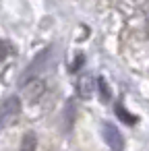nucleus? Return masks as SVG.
<instances>
[{"instance_id":"obj_1","label":"nucleus","mask_w":149,"mask_h":151,"mask_svg":"<svg viewBox=\"0 0 149 151\" xmlns=\"http://www.w3.org/2000/svg\"><path fill=\"white\" fill-rule=\"evenodd\" d=\"M23 104L19 95H6L2 101H0V126L6 128L11 124H15L21 116Z\"/></svg>"},{"instance_id":"obj_2","label":"nucleus","mask_w":149,"mask_h":151,"mask_svg":"<svg viewBox=\"0 0 149 151\" xmlns=\"http://www.w3.org/2000/svg\"><path fill=\"white\" fill-rule=\"evenodd\" d=\"M50 54H52V48H44L31 62H29V66L23 70V75H21V79H19V83H21V87L23 85H27L29 81H33V79H37L40 77V73L46 68V64H48V58H50Z\"/></svg>"},{"instance_id":"obj_3","label":"nucleus","mask_w":149,"mask_h":151,"mask_svg":"<svg viewBox=\"0 0 149 151\" xmlns=\"http://www.w3.org/2000/svg\"><path fill=\"white\" fill-rule=\"evenodd\" d=\"M101 137L112 151H122L124 149V139L112 122H101Z\"/></svg>"},{"instance_id":"obj_4","label":"nucleus","mask_w":149,"mask_h":151,"mask_svg":"<svg viewBox=\"0 0 149 151\" xmlns=\"http://www.w3.org/2000/svg\"><path fill=\"white\" fill-rule=\"evenodd\" d=\"M44 91H46V81L42 77H37V79L29 81L27 85H23V95H25V99L29 104H35L44 95Z\"/></svg>"},{"instance_id":"obj_5","label":"nucleus","mask_w":149,"mask_h":151,"mask_svg":"<svg viewBox=\"0 0 149 151\" xmlns=\"http://www.w3.org/2000/svg\"><path fill=\"white\" fill-rule=\"evenodd\" d=\"M77 93L81 99H91V95H93V77L91 75H83L77 81Z\"/></svg>"},{"instance_id":"obj_6","label":"nucleus","mask_w":149,"mask_h":151,"mask_svg":"<svg viewBox=\"0 0 149 151\" xmlns=\"http://www.w3.org/2000/svg\"><path fill=\"white\" fill-rule=\"evenodd\" d=\"M95 87H97V93H99L101 104H108V101L112 99V89H110L108 81H106L104 77H99V79H97V83H95Z\"/></svg>"},{"instance_id":"obj_7","label":"nucleus","mask_w":149,"mask_h":151,"mask_svg":"<svg viewBox=\"0 0 149 151\" xmlns=\"http://www.w3.org/2000/svg\"><path fill=\"white\" fill-rule=\"evenodd\" d=\"M19 151H37V137L33 132H25L21 139Z\"/></svg>"},{"instance_id":"obj_8","label":"nucleus","mask_w":149,"mask_h":151,"mask_svg":"<svg viewBox=\"0 0 149 151\" xmlns=\"http://www.w3.org/2000/svg\"><path fill=\"white\" fill-rule=\"evenodd\" d=\"M116 116H118V118H120L124 124H128V126L137 122V118H135V116H132V114H130V112H128V110H126L122 104H116Z\"/></svg>"},{"instance_id":"obj_9","label":"nucleus","mask_w":149,"mask_h":151,"mask_svg":"<svg viewBox=\"0 0 149 151\" xmlns=\"http://www.w3.org/2000/svg\"><path fill=\"white\" fill-rule=\"evenodd\" d=\"M9 54H11V44L4 42V40H0V60H4Z\"/></svg>"},{"instance_id":"obj_10","label":"nucleus","mask_w":149,"mask_h":151,"mask_svg":"<svg viewBox=\"0 0 149 151\" xmlns=\"http://www.w3.org/2000/svg\"><path fill=\"white\" fill-rule=\"evenodd\" d=\"M83 64H85V56H83V54H79V56L75 58V62L71 64V73H77V70H79Z\"/></svg>"}]
</instances>
